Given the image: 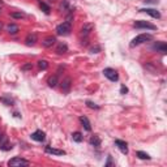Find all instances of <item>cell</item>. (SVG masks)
Here are the masks:
<instances>
[{
    "mask_svg": "<svg viewBox=\"0 0 167 167\" xmlns=\"http://www.w3.org/2000/svg\"><path fill=\"white\" fill-rule=\"evenodd\" d=\"M151 39H153V37H151L150 34H140V35H137L136 38L132 39L130 47H136V46H138V44H142L148 41H151Z\"/></svg>",
    "mask_w": 167,
    "mask_h": 167,
    "instance_id": "1",
    "label": "cell"
},
{
    "mask_svg": "<svg viewBox=\"0 0 167 167\" xmlns=\"http://www.w3.org/2000/svg\"><path fill=\"white\" fill-rule=\"evenodd\" d=\"M70 30H72V26H70V22H68V21H65V22L56 26L57 35H68L70 33Z\"/></svg>",
    "mask_w": 167,
    "mask_h": 167,
    "instance_id": "2",
    "label": "cell"
},
{
    "mask_svg": "<svg viewBox=\"0 0 167 167\" xmlns=\"http://www.w3.org/2000/svg\"><path fill=\"white\" fill-rule=\"evenodd\" d=\"M29 164H30L29 161L21 158V157H14V158H12L8 162V166L9 167H25V166H29Z\"/></svg>",
    "mask_w": 167,
    "mask_h": 167,
    "instance_id": "3",
    "label": "cell"
},
{
    "mask_svg": "<svg viewBox=\"0 0 167 167\" xmlns=\"http://www.w3.org/2000/svg\"><path fill=\"white\" fill-rule=\"evenodd\" d=\"M133 26L137 29H149V30H155L157 29L155 25L148 22V21H136V22L133 23Z\"/></svg>",
    "mask_w": 167,
    "mask_h": 167,
    "instance_id": "4",
    "label": "cell"
},
{
    "mask_svg": "<svg viewBox=\"0 0 167 167\" xmlns=\"http://www.w3.org/2000/svg\"><path fill=\"white\" fill-rule=\"evenodd\" d=\"M103 75H104V77H107L110 81H117L119 80V75H117V72L115 69H112V68H106V69L103 70Z\"/></svg>",
    "mask_w": 167,
    "mask_h": 167,
    "instance_id": "5",
    "label": "cell"
},
{
    "mask_svg": "<svg viewBox=\"0 0 167 167\" xmlns=\"http://www.w3.org/2000/svg\"><path fill=\"white\" fill-rule=\"evenodd\" d=\"M30 137H31V140L42 142V141H44V138H46V135H44V132H42V130H35L34 133H31Z\"/></svg>",
    "mask_w": 167,
    "mask_h": 167,
    "instance_id": "6",
    "label": "cell"
},
{
    "mask_svg": "<svg viewBox=\"0 0 167 167\" xmlns=\"http://www.w3.org/2000/svg\"><path fill=\"white\" fill-rule=\"evenodd\" d=\"M44 151H46L47 154H54V155H64V154H65L64 150H60V149L51 148V146H46Z\"/></svg>",
    "mask_w": 167,
    "mask_h": 167,
    "instance_id": "7",
    "label": "cell"
},
{
    "mask_svg": "<svg viewBox=\"0 0 167 167\" xmlns=\"http://www.w3.org/2000/svg\"><path fill=\"white\" fill-rule=\"evenodd\" d=\"M140 12L148 13L149 16H151V17H154V18H161V13H159L157 9H153V8H145V9H140Z\"/></svg>",
    "mask_w": 167,
    "mask_h": 167,
    "instance_id": "8",
    "label": "cell"
},
{
    "mask_svg": "<svg viewBox=\"0 0 167 167\" xmlns=\"http://www.w3.org/2000/svg\"><path fill=\"white\" fill-rule=\"evenodd\" d=\"M115 144L117 145L119 150L121 151L123 154H128V145H127V142H124V141H121V140H115Z\"/></svg>",
    "mask_w": 167,
    "mask_h": 167,
    "instance_id": "9",
    "label": "cell"
},
{
    "mask_svg": "<svg viewBox=\"0 0 167 167\" xmlns=\"http://www.w3.org/2000/svg\"><path fill=\"white\" fill-rule=\"evenodd\" d=\"M70 85H72V80H70L69 77H65L61 82V90L64 91V93H68L70 89Z\"/></svg>",
    "mask_w": 167,
    "mask_h": 167,
    "instance_id": "10",
    "label": "cell"
},
{
    "mask_svg": "<svg viewBox=\"0 0 167 167\" xmlns=\"http://www.w3.org/2000/svg\"><path fill=\"white\" fill-rule=\"evenodd\" d=\"M93 28H94V25L93 23H84V26L81 28V35H89L90 34V31L93 30Z\"/></svg>",
    "mask_w": 167,
    "mask_h": 167,
    "instance_id": "11",
    "label": "cell"
},
{
    "mask_svg": "<svg viewBox=\"0 0 167 167\" xmlns=\"http://www.w3.org/2000/svg\"><path fill=\"white\" fill-rule=\"evenodd\" d=\"M35 42H37V34H34V33L28 34V37H26V39H25L26 46H34Z\"/></svg>",
    "mask_w": 167,
    "mask_h": 167,
    "instance_id": "12",
    "label": "cell"
},
{
    "mask_svg": "<svg viewBox=\"0 0 167 167\" xmlns=\"http://www.w3.org/2000/svg\"><path fill=\"white\" fill-rule=\"evenodd\" d=\"M153 50H157V51H161L162 54H164L167 51V46L164 42H158V43H155L153 46Z\"/></svg>",
    "mask_w": 167,
    "mask_h": 167,
    "instance_id": "13",
    "label": "cell"
},
{
    "mask_svg": "<svg viewBox=\"0 0 167 167\" xmlns=\"http://www.w3.org/2000/svg\"><path fill=\"white\" fill-rule=\"evenodd\" d=\"M55 42H56V38L55 37H47V38L43 39V42H42V44H43L44 47H51L52 44H55Z\"/></svg>",
    "mask_w": 167,
    "mask_h": 167,
    "instance_id": "14",
    "label": "cell"
},
{
    "mask_svg": "<svg viewBox=\"0 0 167 167\" xmlns=\"http://www.w3.org/2000/svg\"><path fill=\"white\" fill-rule=\"evenodd\" d=\"M80 123L82 124V127L85 128L86 130H91V125H90V121L86 116H80Z\"/></svg>",
    "mask_w": 167,
    "mask_h": 167,
    "instance_id": "15",
    "label": "cell"
},
{
    "mask_svg": "<svg viewBox=\"0 0 167 167\" xmlns=\"http://www.w3.org/2000/svg\"><path fill=\"white\" fill-rule=\"evenodd\" d=\"M89 142H90L91 146H95V148H98V146H101V138H99L97 135H94V136H91V137H90Z\"/></svg>",
    "mask_w": 167,
    "mask_h": 167,
    "instance_id": "16",
    "label": "cell"
},
{
    "mask_svg": "<svg viewBox=\"0 0 167 167\" xmlns=\"http://www.w3.org/2000/svg\"><path fill=\"white\" fill-rule=\"evenodd\" d=\"M67 51H68V47H67V44H65V43H59V44H57V47H56V54L63 55V54H65Z\"/></svg>",
    "mask_w": 167,
    "mask_h": 167,
    "instance_id": "17",
    "label": "cell"
},
{
    "mask_svg": "<svg viewBox=\"0 0 167 167\" xmlns=\"http://www.w3.org/2000/svg\"><path fill=\"white\" fill-rule=\"evenodd\" d=\"M47 84H48L50 88H56V85H57V75L51 76V77L48 78V81H47Z\"/></svg>",
    "mask_w": 167,
    "mask_h": 167,
    "instance_id": "18",
    "label": "cell"
},
{
    "mask_svg": "<svg viewBox=\"0 0 167 167\" xmlns=\"http://www.w3.org/2000/svg\"><path fill=\"white\" fill-rule=\"evenodd\" d=\"M7 31L9 34H16L18 31V26L14 25V23H9V25L7 26Z\"/></svg>",
    "mask_w": 167,
    "mask_h": 167,
    "instance_id": "19",
    "label": "cell"
},
{
    "mask_svg": "<svg viewBox=\"0 0 167 167\" xmlns=\"http://www.w3.org/2000/svg\"><path fill=\"white\" fill-rule=\"evenodd\" d=\"M0 102L4 103L5 106H12V104H13V99L8 98V97H1V98H0Z\"/></svg>",
    "mask_w": 167,
    "mask_h": 167,
    "instance_id": "20",
    "label": "cell"
},
{
    "mask_svg": "<svg viewBox=\"0 0 167 167\" xmlns=\"http://www.w3.org/2000/svg\"><path fill=\"white\" fill-rule=\"evenodd\" d=\"M72 138L75 142H81V141H82V135H81L80 132H75V133H72Z\"/></svg>",
    "mask_w": 167,
    "mask_h": 167,
    "instance_id": "21",
    "label": "cell"
},
{
    "mask_svg": "<svg viewBox=\"0 0 167 167\" xmlns=\"http://www.w3.org/2000/svg\"><path fill=\"white\" fill-rule=\"evenodd\" d=\"M38 68L39 69H47V68H48V63L46 61V60H39L38 61Z\"/></svg>",
    "mask_w": 167,
    "mask_h": 167,
    "instance_id": "22",
    "label": "cell"
},
{
    "mask_svg": "<svg viewBox=\"0 0 167 167\" xmlns=\"http://www.w3.org/2000/svg\"><path fill=\"white\" fill-rule=\"evenodd\" d=\"M137 157L140 159H150V155L145 151H137Z\"/></svg>",
    "mask_w": 167,
    "mask_h": 167,
    "instance_id": "23",
    "label": "cell"
},
{
    "mask_svg": "<svg viewBox=\"0 0 167 167\" xmlns=\"http://www.w3.org/2000/svg\"><path fill=\"white\" fill-rule=\"evenodd\" d=\"M39 5H41V9L43 10L44 13H47V14H48V13H50V7H48V5H47L46 3H42V1H41V4H39Z\"/></svg>",
    "mask_w": 167,
    "mask_h": 167,
    "instance_id": "24",
    "label": "cell"
},
{
    "mask_svg": "<svg viewBox=\"0 0 167 167\" xmlns=\"http://www.w3.org/2000/svg\"><path fill=\"white\" fill-rule=\"evenodd\" d=\"M10 149H12V145L9 144V141H8V142H5L4 145L0 146V150H4V151H8V150H10Z\"/></svg>",
    "mask_w": 167,
    "mask_h": 167,
    "instance_id": "25",
    "label": "cell"
},
{
    "mask_svg": "<svg viewBox=\"0 0 167 167\" xmlns=\"http://www.w3.org/2000/svg\"><path fill=\"white\" fill-rule=\"evenodd\" d=\"M86 106H88L89 108H93V110H98V108H99V106H98V104L93 103V102H91V101H86Z\"/></svg>",
    "mask_w": 167,
    "mask_h": 167,
    "instance_id": "26",
    "label": "cell"
},
{
    "mask_svg": "<svg viewBox=\"0 0 167 167\" xmlns=\"http://www.w3.org/2000/svg\"><path fill=\"white\" fill-rule=\"evenodd\" d=\"M10 16H12L13 18H22V17H25L23 13H10Z\"/></svg>",
    "mask_w": 167,
    "mask_h": 167,
    "instance_id": "27",
    "label": "cell"
},
{
    "mask_svg": "<svg viewBox=\"0 0 167 167\" xmlns=\"http://www.w3.org/2000/svg\"><path fill=\"white\" fill-rule=\"evenodd\" d=\"M98 51H101V47H98V46L91 47V48H90V52H91V54H97Z\"/></svg>",
    "mask_w": 167,
    "mask_h": 167,
    "instance_id": "28",
    "label": "cell"
},
{
    "mask_svg": "<svg viewBox=\"0 0 167 167\" xmlns=\"http://www.w3.org/2000/svg\"><path fill=\"white\" fill-rule=\"evenodd\" d=\"M127 93H128V89H127V86L121 85V88H120V94H127Z\"/></svg>",
    "mask_w": 167,
    "mask_h": 167,
    "instance_id": "29",
    "label": "cell"
},
{
    "mask_svg": "<svg viewBox=\"0 0 167 167\" xmlns=\"http://www.w3.org/2000/svg\"><path fill=\"white\" fill-rule=\"evenodd\" d=\"M22 69H23V70H26V69H31V64H26V65H23Z\"/></svg>",
    "mask_w": 167,
    "mask_h": 167,
    "instance_id": "30",
    "label": "cell"
},
{
    "mask_svg": "<svg viewBox=\"0 0 167 167\" xmlns=\"http://www.w3.org/2000/svg\"><path fill=\"white\" fill-rule=\"evenodd\" d=\"M144 1L145 3H154V4H155V3H158V0H144Z\"/></svg>",
    "mask_w": 167,
    "mask_h": 167,
    "instance_id": "31",
    "label": "cell"
},
{
    "mask_svg": "<svg viewBox=\"0 0 167 167\" xmlns=\"http://www.w3.org/2000/svg\"><path fill=\"white\" fill-rule=\"evenodd\" d=\"M112 162H111V157H108V162H107L106 163V166H110V164H111Z\"/></svg>",
    "mask_w": 167,
    "mask_h": 167,
    "instance_id": "32",
    "label": "cell"
},
{
    "mask_svg": "<svg viewBox=\"0 0 167 167\" xmlns=\"http://www.w3.org/2000/svg\"><path fill=\"white\" fill-rule=\"evenodd\" d=\"M1 28H3V26H1V23H0V30H1Z\"/></svg>",
    "mask_w": 167,
    "mask_h": 167,
    "instance_id": "33",
    "label": "cell"
},
{
    "mask_svg": "<svg viewBox=\"0 0 167 167\" xmlns=\"http://www.w3.org/2000/svg\"><path fill=\"white\" fill-rule=\"evenodd\" d=\"M0 12H1V10H0Z\"/></svg>",
    "mask_w": 167,
    "mask_h": 167,
    "instance_id": "34",
    "label": "cell"
},
{
    "mask_svg": "<svg viewBox=\"0 0 167 167\" xmlns=\"http://www.w3.org/2000/svg\"><path fill=\"white\" fill-rule=\"evenodd\" d=\"M0 133H1V132H0Z\"/></svg>",
    "mask_w": 167,
    "mask_h": 167,
    "instance_id": "35",
    "label": "cell"
}]
</instances>
